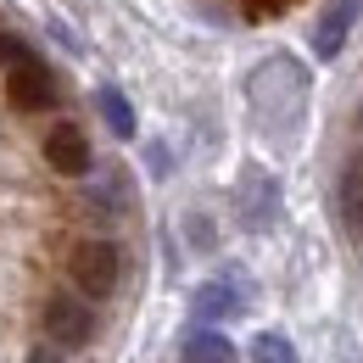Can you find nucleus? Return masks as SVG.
Instances as JSON below:
<instances>
[{
	"label": "nucleus",
	"mask_w": 363,
	"mask_h": 363,
	"mask_svg": "<svg viewBox=\"0 0 363 363\" xmlns=\"http://www.w3.org/2000/svg\"><path fill=\"white\" fill-rule=\"evenodd\" d=\"M67 285L79 296H90V302L118 296V285H123V246L106 240V235L73 240V252H67Z\"/></svg>",
	"instance_id": "f257e3e1"
},
{
	"label": "nucleus",
	"mask_w": 363,
	"mask_h": 363,
	"mask_svg": "<svg viewBox=\"0 0 363 363\" xmlns=\"http://www.w3.org/2000/svg\"><path fill=\"white\" fill-rule=\"evenodd\" d=\"M95 302L90 296H79V291H50L45 308H40V330H45L50 347H62V352H73V347H90L95 341Z\"/></svg>",
	"instance_id": "f03ea898"
},
{
	"label": "nucleus",
	"mask_w": 363,
	"mask_h": 363,
	"mask_svg": "<svg viewBox=\"0 0 363 363\" xmlns=\"http://www.w3.org/2000/svg\"><path fill=\"white\" fill-rule=\"evenodd\" d=\"M6 101H11L17 112H50V106L62 101V84H56V73H50L45 62L23 56V62H11V73H6Z\"/></svg>",
	"instance_id": "7ed1b4c3"
},
{
	"label": "nucleus",
	"mask_w": 363,
	"mask_h": 363,
	"mask_svg": "<svg viewBox=\"0 0 363 363\" xmlns=\"http://www.w3.org/2000/svg\"><path fill=\"white\" fill-rule=\"evenodd\" d=\"M45 162L62 174V179H84L95 168V151H90V135L73 123V118H56L45 129Z\"/></svg>",
	"instance_id": "20e7f679"
},
{
	"label": "nucleus",
	"mask_w": 363,
	"mask_h": 363,
	"mask_svg": "<svg viewBox=\"0 0 363 363\" xmlns=\"http://www.w3.org/2000/svg\"><path fill=\"white\" fill-rule=\"evenodd\" d=\"M358 17H363V0H330V6L318 11L313 34H308V45H313L318 62H341V50H347V40H352Z\"/></svg>",
	"instance_id": "39448f33"
},
{
	"label": "nucleus",
	"mask_w": 363,
	"mask_h": 363,
	"mask_svg": "<svg viewBox=\"0 0 363 363\" xmlns=\"http://www.w3.org/2000/svg\"><path fill=\"white\" fill-rule=\"evenodd\" d=\"M274 218H279V184H274V174L246 168V179H240V224L274 229Z\"/></svg>",
	"instance_id": "423d86ee"
},
{
	"label": "nucleus",
	"mask_w": 363,
	"mask_h": 363,
	"mask_svg": "<svg viewBox=\"0 0 363 363\" xmlns=\"http://www.w3.org/2000/svg\"><path fill=\"white\" fill-rule=\"evenodd\" d=\"M246 308V296H240V285L235 279H201L196 291H190V324H224Z\"/></svg>",
	"instance_id": "0eeeda50"
},
{
	"label": "nucleus",
	"mask_w": 363,
	"mask_h": 363,
	"mask_svg": "<svg viewBox=\"0 0 363 363\" xmlns=\"http://www.w3.org/2000/svg\"><path fill=\"white\" fill-rule=\"evenodd\" d=\"M179 363H235V341L224 324H190L179 341Z\"/></svg>",
	"instance_id": "6e6552de"
},
{
	"label": "nucleus",
	"mask_w": 363,
	"mask_h": 363,
	"mask_svg": "<svg viewBox=\"0 0 363 363\" xmlns=\"http://www.w3.org/2000/svg\"><path fill=\"white\" fill-rule=\"evenodd\" d=\"M95 112H101V123H106L118 140H135L140 135V118H135L129 95L118 90V84H101V90H95Z\"/></svg>",
	"instance_id": "1a4fd4ad"
},
{
	"label": "nucleus",
	"mask_w": 363,
	"mask_h": 363,
	"mask_svg": "<svg viewBox=\"0 0 363 363\" xmlns=\"http://www.w3.org/2000/svg\"><path fill=\"white\" fill-rule=\"evenodd\" d=\"M335 207H341V224L352 229V235H363V162H352V168L341 174V184H335Z\"/></svg>",
	"instance_id": "9d476101"
},
{
	"label": "nucleus",
	"mask_w": 363,
	"mask_h": 363,
	"mask_svg": "<svg viewBox=\"0 0 363 363\" xmlns=\"http://www.w3.org/2000/svg\"><path fill=\"white\" fill-rule=\"evenodd\" d=\"M246 352H252V363H302V352H296V341H291L285 330H257Z\"/></svg>",
	"instance_id": "9b49d317"
},
{
	"label": "nucleus",
	"mask_w": 363,
	"mask_h": 363,
	"mask_svg": "<svg viewBox=\"0 0 363 363\" xmlns=\"http://www.w3.org/2000/svg\"><path fill=\"white\" fill-rule=\"evenodd\" d=\"M90 207L95 213H123V207H129V179H123V174H106V179L90 190Z\"/></svg>",
	"instance_id": "f8f14e48"
},
{
	"label": "nucleus",
	"mask_w": 363,
	"mask_h": 363,
	"mask_svg": "<svg viewBox=\"0 0 363 363\" xmlns=\"http://www.w3.org/2000/svg\"><path fill=\"white\" fill-rule=\"evenodd\" d=\"M145 162H151V179H168V174H174V151H168L162 140L145 145Z\"/></svg>",
	"instance_id": "ddd939ff"
},
{
	"label": "nucleus",
	"mask_w": 363,
	"mask_h": 363,
	"mask_svg": "<svg viewBox=\"0 0 363 363\" xmlns=\"http://www.w3.org/2000/svg\"><path fill=\"white\" fill-rule=\"evenodd\" d=\"M184 229H190V246H201V252H213V246H218V229H213V218H201V213H196Z\"/></svg>",
	"instance_id": "4468645a"
},
{
	"label": "nucleus",
	"mask_w": 363,
	"mask_h": 363,
	"mask_svg": "<svg viewBox=\"0 0 363 363\" xmlns=\"http://www.w3.org/2000/svg\"><path fill=\"white\" fill-rule=\"evenodd\" d=\"M28 50H23V40H11V34H0V62H23Z\"/></svg>",
	"instance_id": "2eb2a0df"
},
{
	"label": "nucleus",
	"mask_w": 363,
	"mask_h": 363,
	"mask_svg": "<svg viewBox=\"0 0 363 363\" xmlns=\"http://www.w3.org/2000/svg\"><path fill=\"white\" fill-rule=\"evenodd\" d=\"M23 363H62V347H34Z\"/></svg>",
	"instance_id": "dca6fc26"
}]
</instances>
